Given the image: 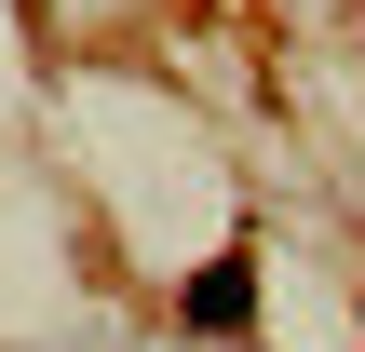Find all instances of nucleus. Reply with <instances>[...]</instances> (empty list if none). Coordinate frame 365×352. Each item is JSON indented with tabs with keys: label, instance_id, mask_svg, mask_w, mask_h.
<instances>
[{
	"label": "nucleus",
	"instance_id": "nucleus-1",
	"mask_svg": "<svg viewBox=\"0 0 365 352\" xmlns=\"http://www.w3.org/2000/svg\"><path fill=\"white\" fill-rule=\"evenodd\" d=\"M190 326H217V339H230V326H257V271H244V258H217V271L190 285Z\"/></svg>",
	"mask_w": 365,
	"mask_h": 352
}]
</instances>
